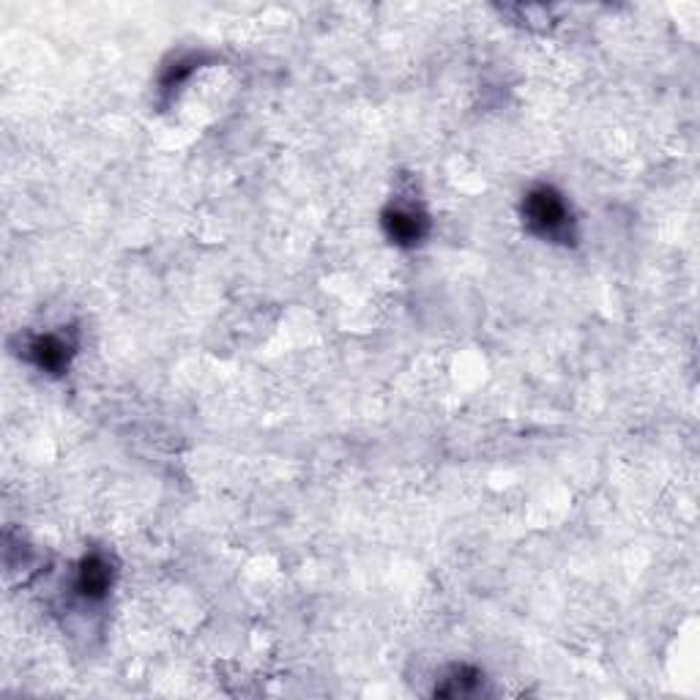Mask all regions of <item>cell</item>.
<instances>
[{"instance_id": "obj_1", "label": "cell", "mask_w": 700, "mask_h": 700, "mask_svg": "<svg viewBox=\"0 0 700 700\" xmlns=\"http://www.w3.org/2000/svg\"><path fill=\"white\" fill-rule=\"evenodd\" d=\"M525 225L534 230L536 236L550 238V241H567L569 238V208L564 197L558 195L553 186H536L525 195L523 203Z\"/></svg>"}, {"instance_id": "obj_2", "label": "cell", "mask_w": 700, "mask_h": 700, "mask_svg": "<svg viewBox=\"0 0 700 700\" xmlns=\"http://www.w3.org/2000/svg\"><path fill=\"white\" fill-rule=\"evenodd\" d=\"M383 230L400 247H416L427 236V219L413 208H389L383 214Z\"/></svg>"}, {"instance_id": "obj_3", "label": "cell", "mask_w": 700, "mask_h": 700, "mask_svg": "<svg viewBox=\"0 0 700 700\" xmlns=\"http://www.w3.org/2000/svg\"><path fill=\"white\" fill-rule=\"evenodd\" d=\"M113 586V569L102 556H88L77 572V591L85 599H102Z\"/></svg>"}, {"instance_id": "obj_4", "label": "cell", "mask_w": 700, "mask_h": 700, "mask_svg": "<svg viewBox=\"0 0 700 700\" xmlns=\"http://www.w3.org/2000/svg\"><path fill=\"white\" fill-rule=\"evenodd\" d=\"M69 356H72L69 342L55 337V334L36 337V340L31 342V359L36 361V367L52 372V375H58V372H63L69 367Z\"/></svg>"}, {"instance_id": "obj_5", "label": "cell", "mask_w": 700, "mask_h": 700, "mask_svg": "<svg viewBox=\"0 0 700 700\" xmlns=\"http://www.w3.org/2000/svg\"><path fill=\"white\" fill-rule=\"evenodd\" d=\"M452 687H441L438 690V695H468V692H474V687L479 684V673L476 670H471V668H460V670H454V676L452 679Z\"/></svg>"}]
</instances>
